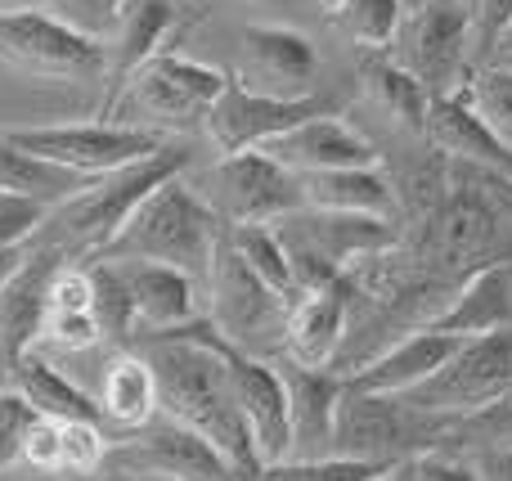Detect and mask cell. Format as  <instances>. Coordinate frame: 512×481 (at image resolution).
<instances>
[{"mask_svg":"<svg viewBox=\"0 0 512 481\" xmlns=\"http://www.w3.org/2000/svg\"><path fill=\"white\" fill-rule=\"evenodd\" d=\"M140 356L153 365L158 378V410H167V419L185 423V428L203 432L216 450L234 464V473L248 481L261 459L252 450V437L243 428V414L234 405L230 378H225L221 351L212 342V320H189L176 329L144 333Z\"/></svg>","mask_w":512,"mask_h":481,"instance_id":"1","label":"cell"},{"mask_svg":"<svg viewBox=\"0 0 512 481\" xmlns=\"http://www.w3.org/2000/svg\"><path fill=\"white\" fill-rule=\"evenodd\" d=\"M221 243V216L207 207L180 176L162 180L140 207L122 221V230L95 252L108 261H167L207 279L212 252Z\"/></svg>","mask_w":512,"mask_h":481,"instance_id":"2","label":"cell"},{"mask_svg":"<svg viewBox=\"0 0 512 481\" xmlns=\"http://www.w3.org/2000/svg\"><path fill=\"white\" fill-rule=\"evenodd\" d=\"M450 441V419L414 410L400 396L355 392L346 387L337 401V428H333V455L364 459V464H409L423 450H436Z\"/></svg>","mask_w":512,"mask_h":481,"instance_id":"3","label":"cell"},{"mask_svg":"<svg viewBox=\"0 0 512 481\" xmlns=\"http://www.w3.org/2000/svg\"><path fill=\"white\" fill-rule=\"evenodd\" d=\"M185 167H189V153L176 149V144H167V149L149 153V158L126 162V167L95 176L86 189H77L72 198H63V203L50 212V221L95 257V252L122 230L126 216H131L135 207L162 185V180L185 176Z\"/></svg>","mask_w":512,"mask_h":481,"instance_id":"4","label":"cell"},{"mask_svg":"<svg viewBox=\"0 0 512 481\" xmlns=\"http://www.w3.org/2000/svg\"><path fill=\"white\" fill-rule=\"evenodd\" d=\"M0 63L32 81H99L108 72V41L59 23L45 9H18L0 14Z\"/></svg>","mask_w":512,"mask_h":481,"instance_id":"5","label":"cell"},{"mask_svg":"<svg viewBox=\"0 0 512 481\" xmlns=\"http://www.w3.org/2000/svg\"><path fill=\"white\" fill-rule=\"evenodd\" d=\"M5 140H14L23 153L68 167L77 176H104L126 162H140L149 153L167 149V131L126 122H41V126H5Z\"/></svg>","mask_w":512,"mask_h":481,"instance_id":"6","label":"cell"},{"mask_svg":"<svg viewBox=\"0 0 512 481\" xmlns=\"http://www.w3.org/2000/svg\"><path fill=\"white\" fill-rule=\"evenodd\" d=\"M207 288H212V315L207 320L216 324V333L225 342H234L239 351H252V356H265L274 342H283L288 302L243 266V257L230 248L225 234L212 252V266H207Z\"/></svg>","mask_w":512,"mask_h":481,"instance_id":"7","label":"cell"},{"mask_svg":"<svg viewBox=\"0 0 512 481\" xmlns=\"http://www.w3.org/2000/svg\"><path fill=\"white\" fill-rule=\"evenodd\" d=\"M508 383H512V329L463 338L454 347V356L400 401H409L423 414H436V419H463V414L490 405Z\"/></svg>","mask_w":512,"mask_h":481,"instance_id":"8","label":"cell"},{"mask_svg":"<svg viewBox=\"0 0 512 481\" xmlns=\"http://www.w3.org/2000/svg\"><path fill=\"white\" fill-rule=\"evenodd\" d=\"M225 81L230 77H225L221 68H212V63H198L176 50H162V54H153L144 68L131 72V81H126V86L117 90V99L108 104L104 122H113L122 104H135L144 117L162 122V131H167V126H198L207 117V108L216 104V95L225 90Z\"/></svg>","mask_w":512,"mask_h":481,"instance_id":"9","label":"cell"},{"mask_svg":"<svg viewBox=\"0 0 512 481\" xmlns=\"http://www.w3.org/2000/svg\"><path fill=\"white\" fill-rule=\"evenodd\" d=\"M207 185H212V203L207 207L225 225H270L301 207L297 171H288L265 149L225 153L212 167Z\"/></svg>","mask_w":512,"mask_h":481,"instance_id":"10","label":"cell"},{"mask_svg":"<svg viewBox=\"0 0 512 481\" xmlns=\"http://www.w3.org/2000/svg\"><path fill=\"white\" fill-rule=\"evenodd\" d=\"M131 477H167V481H243L234 464L203 437L176 419L144 423L126 446H108V464Z\"/></svg>","mask_w":512,"mask_h":481,"instance_id":"11","label":"cell"},{"mask_svg":"<svg viewBox=\"0 0 512 481\" xmlns=\"http://www.w3.org/2000/svg\"><path fill=\"white\" fill-rule=\"evenodd\" d=\"M472 14L459 5H423L414 18H400L391 59L427 86V95H450L468 81Z\"/></svg>","mask_w":512,"mask_h":481,"instance_id":"12","label":"cell"},{"mask_svg":"<svg viewBox=\"0 0 512 481\" xmlns=\"http://www.w3.org/2000/svg\"><path fill=\"white\" fill-rule=\"evenodd\" d=\"M432 257H436V266L463 270V275L490 266V261L512 257L504 216H499L495 198L481 194L477 185L445 189L441 212L432 216Z\"/></svg>","mask_w":512,"mask_h":481,"instance_id":"13","label":"cell"},{"mask_svg":"<svg viewBox=\"0 0 512 481\" xmlns=\"http://www.w3.org/2000/svg\"><path fill=\"white\" fill-rule=\"evenodd\" d=\"M212 342L221 351L225 378H230L234 405L243 414V428L252 437V450L261 464H274V459H288V396H283V378L274 369V360L252 356V351H239L234 342H225L212 324Z\"/></svg>","mask_w":512,"mask_h":481,"instance_id":"14","label":"cell"},{"mask_svg":"<svg viewBox=\"0 0 512 481\" xmlns=\"http://www.w3.org/2000/svg\"><path fill=\"white\" fill-rule=\"evenodd\" d=\"M315 113H328V99L319 90L306 99H279V95H261V90L243 86L239 77H230L225 90L216 95V104L207 108L203 126L221 153H243V149H261L265 140H274L279 131H288V126L306 122Z\"/></svg>","mask_w":512,"mask_h":481,"instance_id":"15","label":"cell"},{"mask_svg":"<svg viewBox=\"0 0 512 481\" xmlns=\"http://www.w3.org/2000/svg\"><path fill=\"white\" fill-rule=\"evenodd\" d=\"M239 45H243V63H239L243 86L261 90V95H279V99L315 95L319 54L310 36L279 23H248Z\"/></svg>","mask_w":512,"mask_h":481,"instance_id":"16","label":"cell"},{"mask_svg":"<svg viewBox=\"0 0 512 481\" xmlns=\"http://www.w3.org/2000/svg\"><path fill=\"white\" fill-rule=\"evenodd\" d=\"M283 378V396H288V455L292 459H315L333 455V428H337V401H342L346 383L342 374H328L315 365H297V360H274Z\"/></svg>","mask_w":512,"mask_h":481,"instance_id":"17","label":"cell"},{"mask_svg":"<svg viewBox=\"0 0 512 481\" xmlns=\"http://www.w3.org/2000/svg\"><path fill=\"white\" fill-rule=\"evenodd\" d=\"M423 135H427V144H432L436 153L463 162V167H481V171H490V176H499V180H508L512 185V153L495 140V131L477 117V108H472V99H468V90L463 86H454L450 95H432Z\"/></svg>","mask_w":512,"mask_h":481,"instance_id":"18","label":"cell"},{"mask_svg":"<svg viewBox=\"0 0 512 481\" xmlns=\"http://www.w3.org/2000/svg\"><path fill=\"white\" fill-rule=\"evenodd\" d=\"M270 158H279L288 171H333V167H364V162H378L369 135H360L346 117L333 113H315L306 122L279 131L274 140L261 144Z\"/></svg>","mask_w":512,"mask_h":481,"instance_id":"19","label":"cell"},{"mask_svg":"<svg viewBox=\"0 0 512 481\" xmlns=\"http://www.w3.org/2000/svg\"><path fill=\"white\" fill-rule=\"evenodd\" d=\"M427 329L450 333V338H481V333L512 329V257L463 275L454 297L427 320Z\"/></svg>","mask_w":512,"mask_h":481,"instance_id":"20","label":"cell"},{"mask_svg":"<svg viewBox=\"0 0 512 481\" xmlns=\"http://www.w3.org/2000/svg\"><path fill=\"white\" fill-rule=\"evenodd\" d=\"M459 342L463 338H450V333H436V329H427V324H423V329L405 333L400 342H391L387 351H378L373 360H364L360 369L342 374V383L355 387V392L405 396V392H414L423 378H432L436 369L454 356V347H459Z\"/></svg>","mask_w":512,"mask_h":481,"instance_id":"21","label":"cell"},{"mask_svg":"<svg viewBox=\"0 0 512 481\" xmlns=\"http://www.w3.org/2000/svg\"><path fill=\"white\" fill-rule=\"evenodd\" d=\"M135 297V333H162L198 320V279L167 261H117Z\"/></svg>","mask_w":512,"mask_h":481,"instance_id":"22","label":"cell"},{"mask_svg":"<svg viewBox=\"0 0 512 481\" xmlns=\"http://www.w3.org/2000/svg\"><path fill=\"white\" fill-rule=\"evenodd\" d=\"M301 207H319V212H369L400 221V198L391 176L378 162L364 167H333V171H297Z\"/></svg>","mask_w":512,"mask_h":481,"instance_id":"23","label":"cell"},{"mask_svg":"<svg viewBox=\"0 0 512 481\" xmlns=\"http://www.w3.org/2000/svg\"><path fill=\"white\" fill-rule=\"evenodd\" d=\"M59 257L41 252L27 257L9 284H0V374H14L18 356L32 351L36 333H41V311H45V284H50Z\"/></svg>","mask_w":512,"mask_h":481,"instance_id":"24","label":"cell"},{"mask_svg":"<svg viewBox=\"0 0 512 481\" xmlns=\"http://www.w3.org/2000/svg\"><path fill=\"white\" fill-rule=\"evenodd\" d=\"M342 338H346V279L324 288V293H301L288 306V329H283L288 360L328 369Z\"/></svg>","mask_w":512,"mask_h":481,"instance_id":"25","label":"cell"},{"mask_svg":"<svg viewBox=\"0 0 512 481\" xmlns=\"http://www.w3.org/2000/svg\"><path fill=\"white\" fill-rule=\"evenodd\" d=\"M171 27H176V5L171 0H131L126 5L122 23H117L113 41H108V77H113L108 104L131 81L135 68H144L153 54H162V41H167ZM108 104H104V113H108Z\"/></svg>","mask_w":512,"mask_h":481,"instance_id":"26","label":"cell"},{"mask_svg":"<svg viewBox=\"0 0 512 481\" xmlns=\"http://www.w3.org/2000/svg\"><path fill=\"white\" fill-rule=\"evenodd\" d=\"M36 342H54L59 351H86L99 342L95 315H90L86 266H54L50 284H45V311Z\"/></svg>","mask_w":512,"mask_h":481,"instance_id":"27","label":"cell"},{"mask_svg":"<svg viewBox=\"0 0 512 481\" xmlns=\"http://www.w3.org/2000/svg\"><path fill=\"white\" fill-rule=\"evenodd\" d=\"M9 378H14V392L23 396V401L32 405V414H41V419H59V423H99L104 419L99 401H90L77 383H68V378L45 356H36V351H23Z\"/></svg>","mask_w":512,"mask_h":481,"instance_id":"28","label":"cell"},{"mask_svg":"<svg viewBox=\"0 0 512 481\" xmlns=\"http://www.w3.org/2000/svg\"><path fill=\"white\" fill-rule=\"evenodd\" d=\"M99 410L126 432L153 423V414H158V378H153V365L140 351H122V356H113L104 365Z\"/></svg>","mask_w":512,"mask_h":481,"instance_id":"29","label":"cell"},{"mask_svg":"<svg viewBox=\"0 0 512 481\" xmlns=\"http://www.w3.org/2000/svg\"><path fill=\"white\" fill-rule=\"evenodd\" d=\"M86 185H90V176H77V171H68V167H54V162L36 158V153H23L14 140H5V131H0V189L36 194V198L59 207L63 198H72Z\"/></svg>","mask_w":512,"mask_h":481,"instance_id":"30","label":"cell"},{"mask_svg":"<svg viewBox=\"0 0 512 481\" xmlns=\"http://www.w3.org/2000/svg\"><path fill=\"white\" fill-rule=\"evenodd\" d=\"M364 90L378 99V108L391 117L396 126H409V131H423L427 122V86L414 77L409 68H400L391 54H378V59L364 63Z\"/></svg>","mask_w":512,"mask_h":481,"instance_id":"31","label":"cell"},{"mask_svg":"<svg viewBox=\"0 0 512 481\" xmlns=\"http://www.w3.org/2000/svg\"><path fill=\"white\" fill-rule=\"evenodd\" d=\"M90 275V315H95L99 342H126L135 333V297L126 288V275L117 261L95 257L86 266Z\"/></svg>","mask_w":512,"mask_h":481,"instance_id":"32","label":"cell"},{"mask_svg":"<svg viewBox=\"0 0 512 481\" xmlns=\"http://www.w3.org/2000/svg\"><path fill=\"white\" fill-rule=\"evenodd\" d=\"M225 239H230V248L239 252L243 266H248L265 288H274V293H279L288 306L297 302V284H292L288 252H283L274 225H230V230H225Z\"/></svg>","mask_w":512,"mask_h":481,"instance_id":"33","label":"cell"},{"mask_svg":"<svg viewBox=\"0 0 512 481\" xmlns=\"http://www.w3.org/2000/svg\"><path fill=\"white\" fill-rule=\"evenodd\" d=\"M333 27L346 41L364 45V50H387L400 32V18H405V0H337L328 9Z\"/></svg>","mask_w":512,"mask_h":481,"instance_id":"34","label":"cell"},{"mask_svg":"<svg viewBox=\"0 0 512 481\" xmlns=\"http://www.w3.org/2000/svg\"><path fill=\"white\" fill-rule=\"evenodd\" d=\"M463 90H468L477 117L490 126V131H495V140L512 153V68H504L499 59L486 63V68L468 72Z\"/></svg>","mask_w":512,"mask_h":481,"instance_id":"35","label":"cell"},{"mask_svg":"<svg viewBox=\"0 0 512 481\" xmlns=\"http://www.w3.org/2000/svg\"><path fill=\"white\" fill-rule=\"evenodd\" d=\"M387 473V464H364V459H346V455H315V459H274L261 464L248 481H369Z\"/></svg>","mask_w":512,"mask_h":481,"instance_id":"36","label":"cell"},{"mask_svg":"<svg viewBox=\"0 0 512 481\" xmlns=\"http://www.w3.org/2000/svg\"><path fill=\"white\" fill-rule=\"evenodd\" d=\"M450 441H463V446H512V383L495 396L490 405L463 414V419H450Z\"/></svg>","mask_w":512,"mask_h":481,"instance_id":"37","label":"cell"},{"mask_svg":"<svg viewBox=\"0 0 512 481\" xmlns=\"http://www.w3.org/2000/svg\"><path fill=\"white\" fill-rule=\"evenodd\" d=\"M126 5H131V0H45V14H54L59 23L77 27V32H86V36H95V41H113Z\"/></svg>","mask_w":512,"mask_h":481,"instance_id":"38","label":"cell"},{"mask_svg":"<svg viewBox=\"0 0 512 481\" xmlns=\"http://www.w3.org/2000/svg\"><path fill=\"white\" fill-rule=\"evenodd\" d=\"M54 203L36 194H14V189H0V243L9 248H23L45 221H50Z\"/></svg>","mask_w":512,"mask_h":481,"instance_id":"39","label":"cell"},{"mask_svg":"<svg viewBox=\"0 0 512 481\" xmlns=\"http://www.w3.org/2000/svg\"><path fill=\"white\" fill-rule=\"evenodd\" d=\"M27 423H32V405L18 392H0V468L18 459V441H23Z\"/></svg>","mask_w":512,"mask_h":481,"instance_id":"40","label":"cell"},{"mask_svg":"<svg viewBox=\"0 0 512 481\" xmlns=\"http://www.w3.org/2000/svg\"><path fill=\"white\" fill-rule=\"evenodd\" d=\"M409 481H477L468 468V459L441 455V450H423L418 459H409Z\"/></svg>","mask_w":512,"mask_h":481,"instance_id":"41","label":"cell"},{"mask_svg":"<svg viewBox=\"0 0 512 481\" xmlns=\"http://www.w3.org/2000/svg\"><path fill=\"white\" fill-rule=\"evenodd\" d=\"M463 459L477 481H512V446H472Z\"/></svg>","mask_w":512,"mask_h":481,"instance_id":"42","label":"cell"},{"mask_svg":"<svg viewBox=\"0 0 512 481\" xmlns=\"http://www.w3.org/2000/svg\"><path fill=\"white\" fill-rule=\"evenodd\" d=\"M512 23V0H477V14H472V27H477L481 45H495V36Z\"/></svg>","mask_w":512,"mask_h":481,"instance_id":"43","label":"cell"},{"mask_svg":"<svg viewBox=\"0 0 512 481\" xmlns=\"http://www.w3.org/2000/svg\"><path fill=\"white\" fill-rule=\"evenodd\" d=\"M23 261H27L23 248H9V243H0V284H9V279L23 270Z\"/></svg>","mask_w":512,"mask_h":481,"instance_id":"44","label":"cell"},{"mask_svg":"<svg viewBox=\"0 0 512 481\" xmlns=\"http://www.w3.org/2000/svg\"><path fill=\"white\" fill-rule=\"evenodd\" d=\"M18 9H45V0H0V14H18Z\"/></svg>","mask_w":512,"mask_h":481,"instance_id":"45","label":"cell"},{"mask_svg":"<svg viewBox=\"0 0 512 481\" xmlns=\"http://www.w3.org/2000/svg\"><path fill=\"white\" fill-rule=\"evenodd\" d=\"M490 50H495V54H499V59H504V54H512V23H508V27H504V32H499V36H495V45H490Z\"/></svg>","mask_w":512,"mask_h":481,"instance_id":"46","label":"cell"},{"mask_svg":"<svg viewBox=\"0 0 512 481\" xmlns=\"http://www.w3.org/2000/svg\"><path fill=\"white\" fill-rule=\"evenodd\" d=\"M369 481H409V464H396V468H387V473H378Z\"/></svg>","mask_w":512,"mask_h":481,"instance_id":"47","label":"cell"},{"mask_svg":"<svg viewBox=\"0 0 512 481\" xmlns=\"http://www.w3.org/2000/svg\"><path fill=\"white\" fill-rule=\"evenodd\" d=\"M99 481H135V477L122 473V468H104V477H99Z\"/></svg>","mask_w":512,"mask_h":481,"instance_id":"48","label":"cell"},{"mask_svg":"<svg viewBox=\"0 0 512 481\" xmlns=\"http://www.w3.org/2000/svg\"><path fill=\"white\" fill-rule=\"evenodd\" d=\"M499 63H504V68H512V54H504V59H499Z\"/></svg>","mask_w":512,"mask_h":481,"instance_id":"49","label":"cell"},{"mask_svg":"<svg viewBox=\"0 0 512 481\" xmlns=\"http://www.w3.org/2000/svg\"><path fill=\"white\" fill-rule=\"evenodd\" d=\"M135 481H167V477H135Z\"/></svg>","mask_w":512,"mask_h":481,"instance_id":"50","label":"cell"},{"mask_svg":"<svg viewBox=\"0 0 512 481\" xmlns=\"http://www.w3.org/2000/svg\"><path fill=\"white\" fill-rule=\"evenodd\" d=\"M319 5H324V9H333V5H337V0H319Z\"/></svg>","mask_w":512,"mask_h":481,"instance_id":"51","label":"cell"}]
</instances>
